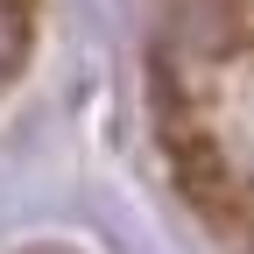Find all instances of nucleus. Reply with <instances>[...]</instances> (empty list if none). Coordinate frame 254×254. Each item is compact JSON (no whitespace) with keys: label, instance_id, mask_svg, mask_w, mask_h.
<instances>
[{"label":"nucleus","instance_id":"obj_1","mask_svg":"<svg viewBox=\"0 0 254 254\" xmlns=\"http://www.w3.org/2000/svg\"><path fill=\"white\" fill-rule=\"evenodd\" d=\"M163 148H170V170H177V184H184V198L198 205L212 226L240 233L247 219H254V198H247V184L233 177V163L219 155L212 127L190 120V106L177 99L170 85H163Z\"/></svg>","mask_w":254,"mask_h":254},{"label":"nucleus","instance_id":"obj_2","mask_svg":"<svg viewBox=\"0 0 254 254\" xmlns=\"http://www.w3.org/2000/svg\"><path fill=\"white\" fill-rule=\"evenodd\" d=\"M190 21L212 57H233L254 43V0H190Z\"/></svg>","mask_w":254,"mask_h":254},{"label":"nucleus","instance_id":"obj_3","mask_svg":"<svg viewBox=\"0 0 254 254\" xmlns=\"http://www.w3.org/2000/svg\"><path fill=\"white\" fill-rule=\"evenodd\" d=\"M28 57V0H0V85L21 71Z\"/></svg>","mask_w":254,"mask_h":254}]
</instances>
